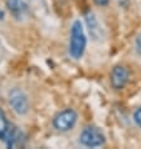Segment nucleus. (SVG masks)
<instances>
[{
	"label": "nucleus",
	"instance_id": "obj_4",
	"mask_svg": "<svg viewBox=\"0 0 141 149\" xmlns=\"http://www.w3.org/2000/svg\"><path fill=\"white\" fill-rule=\"evenodd\" d=\"M77 118H78V115L76 113V110H73L70 108L64 109L59 111L54 117V119H53V127L59 132H68L74 127V124L77 122Z\"/></svg>",
	"mask_w": 141,
	"mask_h": 149
},
{
	"label": "nucleus",
	"instance_id": "obj_6",
	"mask_svg": "<svg viewBox=\"0 0 141 149\" xmlns=\"http://www.w3.org/2000/svg\"><path fill=\"white\" fill-rule=\"evenodd\" d=\"M128 78H130V74H128V70L125 67H121V65H117L112 69L111 72V85L112 88L116 90H120L122 88H125V85L127 84Z\"/></svg>",
	"mask_w": 141,
	"mask_h": 149
},
{
	"label": "nucleus",
	"instance_id": "obj_7",
	"mask_svg": "<svg viewBox=\"0 0 141 149\" xmlns=\"http://www.w3.org/2000/svg\"><path fill=\"white\" fill-rule=\"evenodd\" d=\"M6 6L10 10V13L18 19L23 16L28 10V5L24 0H6Z\"/></svg>",
	"mask_w": 141,
	"mask_h": 149
},
{
	"label": "nucleus",
	"instance_id": "obj_2",
	"mask_svg": "<svg viewBox=\"0 0 141 149\" xmlns=\"http://www.w3.org/2000/svg\"><path fill=\"white\" fill-rule=\"evenodd\" d=\"M80 142L82 146L88 148L102 147L106 142L105 134L97 127H86L80 134Z\"/></svg>",
	"mask_w": 141,
	"mask_h": 149
},
{
	"label": "nucleus",
	"instance_id": "obj_13",
	"mask_svg": "<svg viewBox=\"0 0 141 149\" xmlns=\"http://www.w3.org/2000/svg\"><path fill=\"white\" fill-rule=\"evenodd\" d=\"M3 18H4V11L0 10V19H3Z\"/></svg>",
	"mask_w": 141,
	"mask_h": 149
},
{
	"label": "nucleus",
	"instance_id": "obj_5",
	"mask_svg": "<svg viewBox=\"0 0 141 149\" xmlns=\"http://www.w3.org/2000/svg\"><path fill=\"white\" fill-rule=\"evenodd\" d=\"M24 142H25V138H24L22 132H20L15 125L9 124V128H8V132L5 134V138H4V144H5V147L6 148H19V147L24 146Z\"/></svg>",
	"mask_w": 141,
	"mask_h": 149
},
{
	"label": "nucleus",
	"instance_id": "obj_12",
	"mask_svg": "<svg viewBox=\"0 0 141 149\" xmlns=\"http://www.w3.org/2000/svg\"><path fill=\"white\" fill-rule=\"evenodd\" d=\"M136 49H137L139 54H141V34L137 36V39H136Z\"/></svg>",
	"mask_w": 141,
	"mask_h": 149
},
{
	"label": "nucleus",
	"instance_id": "obj_11",
	"mask_svg": "<svg viewBox=\"0 0 141 149\" xmlns=\"http://www.w3.org/2000/svg\"><path fill=\"white\" fill-rule=\"evenodd\" d=\"M93 1L96 3L98 6H106L107 4H109L110 0H93Z\"/></svg>",
	"mask_w": 141,
	"mask_h": 149
},
{
	"label": "nucleus",
	"instance_id": "obj_1",
	"mask_svg": "<svg viewBox=\"0 0 141 149\" xmlns=\"http://www.w3.org/2000/svg\"><path fill=\"white\" fill-rule=\"evenodd\" d=\"M87 38L85 29L81 20H76L70 28V39H69V55L73 59H81L86 50Z\"/></svg>",
	"mask_w": 141,
	"mask_h": 149
},
{
	"label": "nucleus",
	"instance_id": "obj_9",
	"mask_svg": "<svg viewBox=\"0 0 141 149\" xmlns=\"http://www.w3.org/2000/svg\"><path fill=\"white\" fill-rule=\"evenodd\" d=\"M8 128H9V122L6 120V117L4 114V111L0 109V140L4 143V138H5V134L8 132Z\"/></svg>",
	"mask_w": 141,
	"mask_h": 149
},
{
	"label": "nucleus",
	"instance_id": "obj_8",
	"mask_svg": "<svg viewBox=\"0 0 141 149\" xmlns=\"http://www.w3.org/2000/svg\"><path fill=\"white\" fill-rule=\"evenodd\" d=\"M86 22H87V26H88L91 35H92L94 39H98L99 35H101V28H99L96 15L93 13H88L86 15Z\"/></svg>",
	"mask_w": 141,
	"mask_h": 149
},
{
	"label": "nucleus",
	"instance_id": "obj_10",
	"mask_svg": "<svg viewBox=\"0 0 141 149\" xmlns=\"http://www.w3.org/2000/svg\"><path fill=\"white\" fill-rule=\"evenodd\" d=\"M134 120H135V123L141 128V107L134 113Z\"/></svg>",
	"mask_w": 141,
	"mask_h": 149
},
{
	"label": "nucleus",
	"instance_id": "obj_3",
	"mask_svg": "<svg viewBox=\"0 0 141 149\" xmlns=\"http://www.w3.org/2000/svg\"><path fill=\"white\" fill-rule=\"evenodd\" d=\"M8 100L11 109L18 115H24L29 110V103L25 93L19 88H13L8 94Z\"/></svg>",
	"mask_w": 141,
	"mask_h": 149
}]
</instances>
